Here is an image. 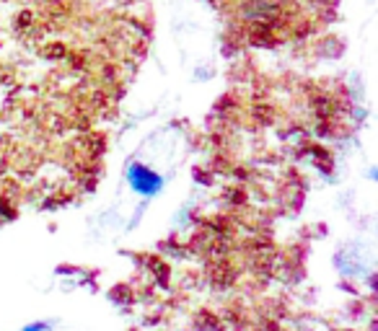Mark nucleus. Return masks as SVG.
Instances as JSON below:
<instances>
[{"label":"nucleus","mask_w":378,"mask_h":331,"mask_svg":"<svg viewBox=\"0 0 378 331\" xmlns=\"http://www.w3.org/2000/svg\"><path fill=\"white\" fill-rule=\"evenodd\" d=\"M127 181H130V187L135 189L138 195H143V197L158 195V192H161V187H164V178L158 176L155 171L148 169V166H143V163H130Z\"/></svg>","instance_id":"f257e3e1"},{"label":"nucleus","mask_w":378,"mask_h":331,"mask_svg":"<svg viewBox=\"0 0 378 331\" xmlns=\"http://www.w3.org/2000/svg\"><path fill=\"white\" fill-rule=\"evenodd\" d=\"M50 329H52V326L47 321H34V323H26L21 331H50Z\"/></svg>","instance_id":"f03ea898"}]
</instances>
